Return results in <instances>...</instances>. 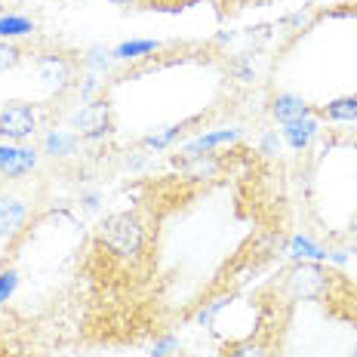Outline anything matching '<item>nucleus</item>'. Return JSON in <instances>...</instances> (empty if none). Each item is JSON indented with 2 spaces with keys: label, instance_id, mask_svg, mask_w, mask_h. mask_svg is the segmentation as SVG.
I'll list each match as a JSON object with an SVG mask.
<instances>
[{
  "label": "nucleus",
  "instance_id": "1",
  "mask_svg": "<svg viewBox=\"0 0 357 357\" xmlns=\"http://www.w3.org/2000/svg\"><path fill=\"white\" fill-rule=\"evenodd\" d=\"M99 243L108 250V256L136 262L145 250V225L136 213H111L99 228Z\"/></svg>",
  "mask_w": 357,
  "mask_h": 357
},
{
  "label": "nucleus",
  "instance_id": "2",
  "mask_svg": "<svg viewBox=\"0 0 357 357\" xmlns=\"http://www.w3.org/2000/svg\"><path fill=\"white\" fill-rule=\"evenodd\" d=\"M330 284H333V274L326 271L321 262H299L287 271L284 278V289L293 296L296 302H317L330 293Z\"/></svg>",
  "mask_w": 357,
  "mask_h": 357
},
{
  "label": "nucleus",
  "instance_id": "3",
  "mask_svg": "<svg viewBox=\"0 0 357 357\" xmlns=\"http://www.w3.org/2000/svg\"><path fill=\"white\" fill-rule=\"evenodd\" d=\"M71 126H74V136L86 139V142L111 136V132H114V111H111V102L108 99L86 102V105L71 117Z\"/></svg>",
  "mask_w": 357,
  "mask_h": 357
},
{
  "label": "nucleus",
  "instance_id": "4",
  "mask_svg": "<svg viewBox=\"0 0 357 357\" xmlns=\"http://www.w3.org/2000/svg\"><path fill=\"white\" fill-rule=\"evenodd\" d=\"M37 130V111L28 102H10L0 108V139L10 145L25 142Z\"/></svg>",
  "mask_w": 357,
  "mask_h": 357
},
{
  "label": "nucleus",
  "instance_id": "5",
  "mask_svg": "<svg viewBox=\"0 0 357 357\" xmlns=\"http://www.w3.org/2000/svg\"><path fill=\"white\" fill-rule=\"evenodd\" d=\"M37 167V151L31 148H19V145H0V173L16 178L22 173H31Z\"/></svg>",
  "mask_w": 357,
  "mask_h": 357
},
{
  "label": "nucleus",
  "instance_id": "6",
  "mask_svg": "<svg viewBox=\"0 0 357 357\" xmlns=\"http://www.w3.org/2000/svg\"><path fill=\"white\" fill-rule=\"evenodd\" d=\"M37 71H40V80L47 84L50 89H56V93H62L65 86L71 84V62L65 56L59 53H47L37 62Z\"/></svg>",
  "mask_w": 357,
  "mask_h": 357
},
{
  "label": "nucleus",
  "instance_id": "7",
  "mask_svg": "<svg viewBox=\"0 0 357 357\" xmlns=\"http://www.w3.org/2000/svg\"><path fill=\"white\" fill-rule=\"evenodd\" d=\"M28 210L19 197H6L0 195V237H16L25 228Z\"/></svg>",
  "mask_w": 357,
  "mask_h": 357
},
{
  "label": "nucleus",
  "instance_id": "8",
  "mask_svg": "<svg viewBox=\"0 0 357 357\" xmlns=\"http://www.w3.org/2000/svg\"><path fill=\"white\" fill-rule=\"evenodd\" d=\"M321 132V123H317V117H299V121L293 123H284V139L289 148H296V151H302V148L311 145V139Z\"/></svg>",
  "mask_w": 357,
  "mask_h": 357
},
{
  "label": "nucleus",
  "instance_id": "9",
  "mask_svg": "<svg viewBox=\"0 0 357 357\" xmlns=\"http://www.w3.org/2000/svg\"><path fill=\"white\" fill-rule=\"evenodd\" d=\"M271 114L278 117L280 123H293V121H299V117H308L311 105L305 99H299V96L284 93V96H278V99L271 102Z\"/></svg>",
  "mask_w": 357,
  "mask_h": 357
},
{
  "label": "nucleus",
  "instance_id": "10",
  "mask_svg": "<svg viewBox=\"0 0 357 357\" xmlns=\"http://www.w3.org/2000/svg\"><path fill=\"white\" fill-rule=\"evenodd\" d=\"M237 139V130H219V132H206V136H200L195 139L191 145H185V158H195V154H210L213 148H219V145H228V142H234Z\"/></svg>",
  "mask_w": 357,
  "mask_h": 357
},
{
  "label": "nucleus",
  "instance_id": "11",
  "mask_svg": "<svg viewBox=\"0 0 357 357\" xmlns=\"http://www.w3.org/2000/svg\"><path fill=\"white\" fill-rule=\"evenodd\" d=\"M225 357H271V345L262 336H250L225 345Z\"/></svg>",
  "mask_w": 357,
  "mask_h": 357
},
{
  "label": "nucleus",
  "instance_id": "12",
  "mask_svg": "<svg viewBox=\"0 0 357 357\" xmlns=\"http://www.w3.org/2000/svg\"><path fill=\"white\" fill-rule=\"evenodd\" d=\"M34 31V22L28 16H16V13H3L0 16V40H16Z\"/></svg>",
  "mask_w": 357,
  "mask_h": 357
},
{
  "label": "nucleus",
  "instance_id": "13",
  "mask_svg": "<svg viewBox=\"0 0 357 357\" xmlns=\"http://www.w3.org/2000/svg\"><path fill=\"white\" fill-rule=\"evenodd\" d=\"M324 114L330 117V121H339V123L357 121V96H339V99H333L330 105L324 108Z\"/></svg>",
  "mask_w": 357,
  "mask_h": 357
},
{
  "label": "nucleus",
  "instance_id": "14",
  "mask_svg": "<svg viewBox=\"0 0 357 357\" xmlns=\"http://www.w3.org/2000/svg\"><path fill=\"white\" fill-rule=\"evenodd\" d=\"M80 139L77 136H68V132H50L47 139H43V151L53 154V158H68V154L77 151Z\"/></svg>",
  "mask_w": 357,
  "mask_h": 357
},
{
  "label": "nucleus",
  "instance_id": "15",
  "mask_svg": "<svg viewBox=\"0 0 357 357\" xmlns=\"http://www.w3.org/2000/svg\"><path fill=\"white\" fill-rule=\"evenodd\" d=\"M158 47H160L158 40H126V43H121V47L114 50V53H111V59H117V62H130V59L154 53Z\"/></svg>",
  "mask_w": 357,
  "mask_h": 357
},
{
  "label": "nucleus",
  "instance_id": "16",
  "mask_svg": "<svg viewBox=\"0 0 357 357\" xmlns=\"http://www.w3.org/2000/svg\"><path fill=\"white\" fill-rule=\"evenodd\" d=\"M293 256H299L302 262H324V259H330V252L321 250L317 243H311L308 237H293Z\"/></svg>",
  "mask_w": 357,
  "mask_h": 357
},
{
  "label": "nucleus",
  "instance_id": "17",
  "mask_svg": "<svg viewBox=\"0 0 357 357\" xmlns=\"http://www.w3.org/2000/svg\"><path fill=\"white\" fill-rule=\"evenodd\" d=\"M22 62V50L13 40H0V71H10Z\"/></svg>",
  "mask_w": 357,
  "mask_h": 357
},
{
  "label": "nucleus",
  "instance_id": "18",
  "mask_svg": "<svg viewBox=\"0 0 357 357\" xmlns=\"http://www.w3.org/2000/svg\"><path fill=\"white\" fill-rule=\"evenodd\" d=\"M19 287V274L13 271V268H6V271H0V305H3L6 299H10L13 293H16Z\"/></svg>",
  "mask_w": 357,
  "mask_h": 357
},
{
  "label": "nucleus",
  "instance_id": "19",
  "mask_svg": "<svg viewBox=\"0 0 357 357\" xmlns=\"http://www.w3.org/2000/svg\"><path fill=\"white\" fill-rule=\"evenodd\" d=\"M176 136H178V126H167V130L158 132V136H148V139H145V145H148V148H154V151H160V148H167Z\"/></svg>",
  "mask_w": 357,
  "mask_h": 357
},
{
  "label": "nucleus",
  "instance_id": "20",
  "mask_svg": "<svg viewBox=\"0 0 357 357\" xmlns=\"http://www.w3.org/2000/svg\"><path fill=\"white\" fill-rule=\"evenodd\" d=\"M108 56H111L108 50H93V53L84 59V62L89 65V68H96V71H105V68H108V62H111Z\"/></svg>",
  "mask_w": 357,
  "mask_h": 357
},
{
  "label": "nucleus",
  "instance_id": "21",
  "mask_svg": "<svg viewBox=\"0 0 357 357\" xmlns=\"http://www.w3.org/2000/svg\"><path fill=\"white\" fill-rule=\"evenodd\" d=\"M225 305H228V299H215V302H210V305H206V308L197 314V321H200V324H210L213 317H215V311L225 308Z\"/></svg>",
  "mask_w": 357,
  "mask_h": 357
},
{
  "label": "nucleus",
  "instance_id": "22",
  "mask_svg": "<svg viewBox=\"0 0 357 357\" xmlns=\"http://www.w3.org/2000/svg\"><path fill=\"white\" fill-rule=\"evenodd\" d=\"M178 345V342L173 339V336H169V339H163L160 342V345H154V351H151V357H167L169 354V348H176Z\"/></svg>",
  "mask_w": 357,
  "mask_h": 357
},
{
  "label": "nucleus",
  "instance_id": "23",
  "mask_svg": "<svg viewBox=\"0 0 357 357\" xmlns=\"http://www.w3.org/2000/svg\"><path fill=\"white\" fill-rule=\"evenodd\" d=\"M278 148H280L278 136H265V139H262V151H265V154H274V151H278Z\"/></svg>",
  "mask_w": 357,
  "mask_h": 357
},
{
  "label": "nucleus",
  "instance_id": "24",
  "mask_svg": "<svg viewBox=\"0 0 357 357\" xmlns=\"http://www.w3.org/2000/svg\"><path fill=\"white\" fill-rule=\"evenodd\" d=\"M111 3H117V6H136L139 0H111Z\"/></svg>",
  "mask_w": 357,
  "mask_h": 357
},
{
  "label": "nucleus",
  "instance_id": "25",
  "mask_svg": "<svg viewBox=\"0 0 357 357\" xmlns=\"http://www.w3.org/2000/svg\"><path fill=\"white\" fill-rule=\"evenodd\" d=\"M351 357H357V345H354V351H351Z\"/></svg>",
  "mask_w": 357,
  "mask_h": 357
},
{
  "label": "nucleus",
  "instance_id": "26",
  "mask_svg": "<svg viewBox=\"0 0 357 357\" xmlns=\"http://www.w3.org/2000/svg\"><path fill=\"white\" fill-rule=\"evenodd\" d=\"M0 16H3V3H0Z\"/></svg>",
  "mask_w": 357,
  "mask_h": 357
},
{
  "label": "nucleus",
  "instance_id": "27",
  "mask_svg": "<svg viewBox=\"0 0 357 357\" xmlns=\"http://www.w3.org/2000/svg\"><path fill=\"white\" fill-rule=\"evenodd\" d=\"M354 293H357V289H354Z\"/></svg>",
  "mask_w": 357,
  "mask_h": 357
}]
</instances>
